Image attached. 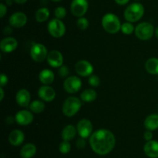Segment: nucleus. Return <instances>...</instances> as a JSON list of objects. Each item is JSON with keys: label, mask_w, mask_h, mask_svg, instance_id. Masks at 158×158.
I'll return each mask as SVG.
<instances>
[{"label": "nucleus", "mask_w": 158, "mask_h": 158, "mask_svg": "<svg viewBox=\"0 0 158 158\" xmlns=\"http://www.w3.org/2000/svg\"><path fill=\"white\" fill-rule=\"evenodd\" d=\"M97 97V93L94 89L84 90L80 94V99L85 102H94Z\"/></svg>", "instance_id": "obj_25"}, {"label": "nucleus", "mask_w": 158, "mask_h": 158, "mask_svg": "<svg viewBox=\"0 0 158 158\" xmlns=\"http://www.w3.org/2000/svg\"><path fill=\"white\" fill-rule=\"evenodd\" d=\"M48 64L52 68H60L63 64V56L59 50H51L47 56Z\"/></svg>", "instance_id": "obj_12"}, {"label": "nucleus", "mask_w": 158, "mask_h": 158, "mask_svg": "<svg viewBox=\"0 0 158 158\" xmlns=\"http://www.w3.org/2000/svg\"><path fill=\"white\" fill-rule=\"evenodd\" d=\"M114 1L117 4L120 5V6H124V5L127 4L129 2L130 0H114Z\"/></svg>", "instance_id": "obj_38"}, {"label": "nucleus", "mask_w": 158, "mask_h": 158, "mask_svg": "<svg viewBox=\"0 0 158 158\" xmlns=\"http://www.w3.org/2000/svg\"><path fill=\"white\" fill-rule=\"evenodd\" d=\"M54 14L56 19L59 20H63L66 15V9L63 6H58L54 11Z\"/></svg>", "instance_id": "obj_31"}, {"label": "nucleus", "mask_w": 158, "mask_h": 158, "mask_svg": "<svg viewBox=\"0 0 158 158\" xmlns=\"http://www.w3.org/2000/svg\"><path fill=\"white\" fill-rule=\"evenodd\" d=\"M88 81H89V85L92 87H97L100 83V77L95 74H92V75L89 76Z\"/></svg>", "instance_id": "obj_32"}, {"label": "nucleus", "mask_w": 158, "mask_h": 158, "mask_svg": "<svg viewBox=\"0 0 158 158\" xmlns=\"http://www.w3.org/2000/svg\"><path fill=\"white\" fill-rule=\"evenodd\" d=\"M18 46L16 39L12 37H5L0 43V49L4 53H10L15 50Z\"/></svg>", "instance_id": "obj_16"}, {"label": "nucleus", "mask_w": 158, "mask_h": 158, "mask_svg": "<svg viewBox=\"0 0 158 158\" xmlns=\"http://www.w3.org/2000/svg\"><path fill=\"white\" fill-rule=\"evenodd\" d=\"M13 1L15 2V3H17V4H24V3H26L28 0H13Z\"/></svg>", "instance_id": "obj_40"}, {"label": "nucleus", "mask_w": 158, "mask_h": 158, "mask_svg": "<svg viewBox=\"0 0 158 158\" xmlns=\"http://www.w3.org/2000/svg\"><path fill=\"white\" fill-rule=\"evenodd\" d=\"M52 2H60L62 1V0H52Z\"/></svg>", "instance_id": "obj_42"}, {"label": "nucleus", "mask_w": 158, "mask_h": 158, "mask_svg": "<svg viewBox=\"0 0 158 158\" xmlns=\"http://www.w3.org/2000/svg\"><path fill=\"white\" fill-rule=\"evenodd\" d=\"M155 33L156 37H157V38L158 39V27H157V28H156V29H155V33Z\"/></svg>", "instance_id": "obj_41"}, {"label": "nucleus", "mask_w": 158, "mask_h": 158, "mask_svg": "<svg viewBox=\"0 0 158 158\" xmlns=\"http://www.w3.org/2000/svg\"><path fill=\"white\" fill-rule=\"evenodd\" d=\"M121 32L123 34L126 35H130V34L133 33L134 31H135V28H134V25L130 22H126V23H123L121 25V29H120Z\"/></svg>", "instance_id": "obj_28"}, {"label": "nucleus", "mask_w": 158, "mask_h": 158, "mask_svg": "<svg viewBox=\"0 0 158 158\" xmlns=\"http://www.w3.org/2000/svg\"><path fill=\"white\" fill-rule=\"evenodd\" d=\"M15 120L20 125H29L33 121V115L30 111L21 110L15 114Z\"/></svg>", "instance_id": "obj_13"}, {"label": "nucleus", "mask_w": 158, "mask_h": 158, "mask_svg": "<svg viewBox=\"0 0 158 158\" xmlns=\"http://www.w3.org/2000/svg\"><path fill=\"white\" fill-rule=\"evenodd\" d=\"M6 12H7V7H6V6L5 4L1 3L0 4V16H1V18L4 17Z\"/></svg>", "instance_id": "obj_36"}, {"label": "nucleus", "mask_w": 158, "mask_h": 158, "mask_svg": "<svg viewBox=\"0 0 158 158\" xmlns=\"http://www.w3.org/2000/svg\"><path fill=\"white\" fill-rule=\"evenodd\" d=\"M39 97L45 102H52L56 98V91L49 85H43L39 88Z\"/></svg>", "instance_id": "obj_14"}, {"label": "nucleus", "mask_w": 158, "mask_h": 158, "mask_svg": "<svg viewBox=\"0 0 158 158\" xmlns=\"http://www.w3.org/2000/svg\"><path fill=\"white\" fill-rule=\"evenodd\" d=\"M77 133L83 139L90 137L93 133V124L89 119H82L77 123Z\"/></svg>", "instance_id": "obj_10"}, {"label": "nucleus", "mask_w": 158, "mask_h": 158, "mask_svg": "<svg viewBox=\"0 0 158 158\" xmlns=\"http://www.w3.org/2000/svg\"><path fill=\"white\" fill-rule=\"evenodd\" d=\"M88 7V0H73L70 5V11L74 16L80 18L86 13Z\"/></svg>", "instance_id": "obj_7"}, {"label": "nucleus", "mask_w": 158, "mask_h": 158, "mask_svg": "<svg viewBox=\"0 0 158 158\" xmlns=\"http://www.w3.org/2000/svg\"><path fill=\"white\" fill-rule=\"evenodd\" d=\"M48 32L52 37L60 38L66 33V26L61 20L52 19L49 21L47 26Z\"/></svg>", "instance_id": "obj_6"}, {"label": "nucleus", "mask_w": 158, "mask_h": 158, "mask_svg": "<svg viewBox=\"0 0 158 158\" xmlns=\"http://www.w3.org/2000/svg\"><path fill=\"white\" fill-rule=\"evenodd\" d=\"M120 19L114 13H106L102 18V26L108 33L114 34L118 33L121 29Z\"/></svg>", "instance_id": "obj_2"}, {"label": "nucleus", "mask_w": 158, "mask_h": 158, "mask_svg": "<svg viewBox=\"0 0 158 158\" xmlns=\"http://www.w3.org/2000/svg\"><path fill=\"white\" fill-rule=\"evenodd\" d=\"M144 14V8L139 2L131 3L124 11V17L130 23H135L143 17Z\"/></svg>", "instance_id": "obj_3"}, {"label": "nucleus", "mask_w": 158, "mask_h": 158, "mask_svg": "<svg viewBox=\"0 0 158 158\" xmlns=\"http://www.w3.org/2000/svg\"><path fill=\"white\" fill-rule=\"evenodd\" d=\"M115 144L116 139L114 133L105 129L94 132L89 137L91 149L99 155H106L110 153Z\"/></svg>", "instance_id": "obj_1"}, {"label": "nucleus", "mask_w": 158, "mask_h": 158, "mask_svg": "<svg viewBox=\"0 0 158 158\" xmlns=\"http://www.w3.org/2000/svg\"><path fill=\"white\" fill-rule=\"evenodd\" d=\"M29 109L34 113H41L45 109V104L43 101L34 100L29 104Z\"/></svg>", "instance_id": "obj_27"}, {"label": "nucleus", "mask_w": 158, "mask_h": 158, "mask_svg": "<svg viewBox=\"0 0 158 158\" xmlns=\"http://www.w3.org/2000/svg\"><path fill=\"white\" fill-rule=\"evenodd\" d=\"M25 139V135L23 131L19 129H14L9 133V141L11 145L17 146L21 145L23 143Z\"/></svg>", "instance_id": "obj_19"}, {"label": "nucleus", "mask_w": 158, "mask_h": 158, "mask_svg": "<svg viewBox=\"0 0 158 158\" xmlns=\"http://www.w3.org/2000/svg\"><path fill=\"white\" fill-rule=\"evenodd\" d=\"M82 106V102L80 99L73 96L67 98L64 101L62 107L63 113L67 117H72L77 114Z\"/></svg>", "instance_id": "obj_4"}, {"label": "nucleus", "mask_w": 158, "mask_h": 158, "mask_svg": "<svg viewBox=\"0 0 158 158\" xmlns=\"http://www.w3.org/2000/svg\"><path fill=\"white\" fill-rule=\"evenodd\" d=\"M9 23L15 28H21L24 26L27 23V16L24 12H14L9 17Z\"/></svg>", "instance_id": "obj_15"}, {"label": "nucleus", "mask_w": 158, "mask_h": 158, "mask_svg": "<svg viewBox=\"0 0 158 158\" xmlns=\"http://www.w3.org/2000/svg\"><path fill=\"white\" fill-rule=\"evenodd\" d=\"M49 14H50V12L47 8H40L35 12V20L39 23H43L49 19Z\"/></svg>", "instance_id": "obj_26"}, {"label": "nucleus", "mask_w": 158, "mask_h": 158, "mask_svg": "<svg viewBox=\"0 0 158 158\" xmlns=\"http://www.w3.org/2000/svg\"><path fill=\"white\" fill-rule=\"evenodd\" d=\"M137 1H139V0H137Z\"/></svg>", "instance_id": "obj_43"}, {"label": "nucleus", "mask_w": 158, "mask_h": 158, "mask_svg": "<svg viewBox=\"0 0 158 158\" xmlns=\"http://www.w3.org/2000/svg\"><path fill=\"white\" fill-rule=\"evenodd\" d=\"M8 83V77L5 74L2 73L1 76H0V87L3 88L6 86Z\"/></svg>", "instance_id": "obj_35"}, {"label": "nucleus", "mask_w": 158, "mask_h": 158, "mask_svg": "<svg viewBox=\"0 0 158 158\" xmlns=\"http://www.w3.org/2000/svg\"><path fill=\"white\" fill-rule=\"evenodd\" d=\"M48 54L46 47L42 43H35L31 47L30 56L35 62H43L47 58Z\"/></svg>", "instance_id": "obj_8"}, {"label": "nucleus", "mask_w": 158, "mask_h": 158, "mask_svg": "<svg viewBox=\"0 0 158 158\" xmlns=\"http://www.w3.org/2000/svg\"><path fill=\"white\" fill-rule=\"evenodd\" d=\"M77 133V128L73 125H67L63 128L61 133V137L63 140L70 141L76 136Z\"/></svg>", "instance_id": "obj_21"}, {"label": "nucleus", "mask_w": 158, "mask_h": 158, "mask_svg": "<svg viewBox=\"0 0 158 158\" xmlns=\"http://www.w3.org/2000/svg\"><path fill=\"white\" fill-rule=\"evenodd\" d=\"M75 71L77 74L82 77H87L92 75L94 72V66L90 62L86 60H81L75 64Z\"/></svg>", "instance_id": "obj_11"}, {"label": "nucleus", "mask_w": 158, "mask_h": 158, "mask_svg": "<svg viewBox=\"0 0 158 158\" xmlns=\"http://www.w3.org/2000/svg\"><path fill=\"white\" fill-rule=\"evenodd\" d=\"M36 153V147L33 143H26L22 147L20 155L22 158H32Z\"/></svg>", "instance_id": "obj_23"}, {"label": "nucleus", "mask_w": 158, "mask_h": 158, "mask_svg": "<svg viewBox=\"0 0 158 158\" xmlns=\"http://www.w3.org/2000/svg\"><path fill=\"white\" fill-rule=\"evenodd\" d=\"M144 153L150 158H158V141H148L143 147Z\"/></svg>", "instance_id": "obj_18"}, {"label": "nucleus", "mask_w": 158, "mask_h": 158, "mask_svg": "<svg viewBox=\"0 0 158 158\" xmlns=\"http://www.w3.org/2000/svg\"><path fill=\"white\" fill-rule=\"evenodd\" d=\"M0 93H1V96H0V101H2L4 99V90L3 88L0 87Z\"/></svg>", "instance_id": "obj_39"}, {"label": "nucleus", "mask_w": 158, "mask_h": 158, "mask_svg": "<svg viewBox=\"0 0 158 158\" xmlns=\"http://www.w3.org/2000/svg\"><path fill=\"white\" fill-rule=\"evenodd\" d=\"M145 69L149 74H158V58L151 57L145 63Z\"/></svg>", "instance_id": "obj_24"}, {"label": "nucleus", "mask_w": 158, "mask_h": 158, "mask_svg": "<svg viewBox=\"0 0 158 158\" xmlns=\"http://www.w3.org/2000/svg\"><path fill=\"white\" fill-rule=\"evenodd\" d=\"M55 75L54 73L49 69H43L39 74V79L40 82L44 85H49L53 82Z\"/></svg>", "instance_id": "obj_20"}, {"label": "nucleus", "mask_w": 158, "mask_h": 158, "mask_svg": "<svg viewBox=\"0 0 158 158\" xmlns=\"http://www.w3.org/2000/svg\"><path fill=\"white\" fill-rule=\"evenodd\" d=\"M144 127L147 130L154 131L158 129V114H151L145 119Z\"/></svg>", "instance_id": "obj_22"}, {"label": "nucleus", "mask_w": 158, "mask_h": 158, "mask_svg": "<svg viewBox=\"0 0 158 158\" xmlns=\"http://www.w3.org/2000/svg\"><path fill=\"white\" fill-rule=\"evenodd\" d=\"M59 75L61 77H67L68 74H69V69L68 68L67 66L66 65H62L60 68H59Z\"/></svg>", "instance_id": "obj_33"}, {"label": "nucleus", "mask_w": 158, "mask_h": 158, "mask_svg": "<svg viewBox=\"0 0 158 158\" xmlns=\"http://www.w3.org/2000/svg\"><path fill=\"white\" fill-rule=\"evenodd\" d=\"M71 150V145L69 143V141L63 140V142H61L59 146V150L61 153L63 154H66V153H69Z\"/></svg>", "instance_id": "obj_29"}, {"label": "nucleus", "mask_w": 158, "mask_h": 158, "mask_svg": "<svg viewBox=\"0 0 158 158\" xmlns=\"http://www.w3.org/2000/svg\"><path fill=\"white\" fill-rule=\"evenodd\" d=\"M143 137H144L145 140L147 141H151L153 139V133L151 130H147L144 133V135H143Z\"/></svg>", "instance_id": "obj_37"}, {"label": "nucleus", "mask_w": 158, "mask_h": 158, "mask_svg": "<svg viewBox=\"0 0 158 158\" xmlns=\"http://www.w3.org/2000/svg\"><path fill=\"white\" fill-rule=\"evenodd\" d=\"M76 145H77V148L80 149V150H83V149H84L85 147H86V141H85V139L80 137V139H77Z\"/></svg>", "instance_id": "obj_34"}, {"label": "nucleus", "mask_w": 158, "mask_h": 158, "mask_svg": "<svg viewBox=\"0 0 158 158\" xmlns=\"http://www.w3.org/2000/svg\"><path fill=\"white\" fill-rule=\"evenodd\" d=\"M63 87L66 92L73 94L80 91L82 87V81L80 77L77 76H69L64 81Z\"/></svg>", "instance_id": "obj_9"}, {"label": "nucleus", "mask_w": 158, "mask_h": 158, "mask_svg": "<svg viewBox=\"0 0 158 158\" xmlns=\"http://www.w3.org/2000/svg\"><path fill=\"white\" fill-rule=\"evenodd\" d=\"M77 27H78L79 29H81V30H85V29H87L88 26H89V20L83 16L80 17V18H79L78 20H77Z\"/></svg>", "instance_id": "obj_30"}, {"label": "nucleus", "mask_w": 158, "mask_h": 158, "mask_svg": "<svg viewBox=\"0 0 158 158\" xmlns=\"http://www.w3.org/2000/svg\"><path fill=\"white\" fill-rule=\"evenodd\" d=\"M30 93L28 90L23 88L17 91L15 94V100L17 104L21 107H27L30 104Z\"/></svg>", "instance_id": "obj_17"}, {"label": "nucleus", "mask_w": 158, "mask_h": 158, "mask_svg": "<svg viewBox=\"0 0 158 158\" xmlns=\"http://www.w3.org/2000/svg\"><path fill=\"white\" fill-rule=\"evenodd\" d=\"M135 35L137 38L141 40H150L154 36L155 33L154 26L151 23L148 22H143L140 23L136 26L135 28Z\"/></svg>", "instance_id": "obj_5"}]
</instances>
